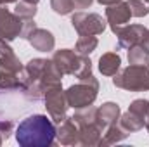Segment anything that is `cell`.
<instances>
[{
	"instance_id": "obj_27",
	"label": "cell",
	"mask_w": 149,
	"mask_h": 147,
	"mask_svg": "<svg viewBox=\"0 0 149 147\" xmlns=\"http://www.w3.org/2000/svg\"><path fill=\"white\" fill-rule=\"evenodd\" d=\"M94 0H73L74 9H88Z\"/></svg>"
},
{
	"instance_id": "obj_7",
	"label": "cell",
	"mask_w": 149,
	"mask_h": 147,
	"mask_svg": "<svg viewBox=\"0 0 149 147\" xmlns=\"http://www.w3.org/2000/svg\"><path fill=\"white\" fill-rule=\"evenodd\" d=\"M43 102H45V107L47 112L50 116L52 121L56 123H63L68 116H66V109L70 107L68 106V101H66V94L63 92V87L61 85H56V87H50L45 95H43Z\"/></svg>"
},
{
	"instance_id": "obj_26",
	"label": "cell",
	"mask_w": 149,
	"mask_h": 147,
	"mask_svg": "<svg viewBox=\"0 0 149 147\" xmlns=\"http://www.w3.org/2000/svg\"><path fill=\"white\" fill-rule=\"evenodd\" d=\"M7 54H14V50L10 49V45H9L5 40L0 38V57H2V55H7Z\"/></svg>"
},
{
	"instance_id": "obj_24",
	"label": "cell",
	"mask_w": 149,
	"mask_h": 147,
	"mask_svg": "<svg viewBox=\"0 0 149 147\" xmlns=\"http://www.w3.org/2000/svg\"><path fill=\"white\" fill-rule=\"evenodd\" d=\"M128 111L134 112V114H137L139 118L146 119V116H148V112H149V101H146V99H137V101H134L130 104Z\"/></svg>"
},
{
	"instance_id": "obj_18",
	"label": "cell",
	"mask_w": 149,
	"mask_h": 147,
	"mask_svg": "<svg viewBox=\"0 0 149 147\" xmlns=\"http://www.w3.org/2000/svg\"><path fill=\"white\" fill-rule=\"evenodd\" d=\"M144 123H146V119L139 118L137 114H134V112H130V111H127L125 114L120 116V125H121L128 133L142 130V128H144Z\"/></svg>"
},
{
	"instance_id": "obj_6",
	"label": "cell",
	"mask_w": 149,
	"mask_h": 147,
	"mask_svg": "<svg viewBox=\"0 0 149 147\" xmlns=\"http://www.w3.org/2000/svg\"><path fill=\"white\" fill-rule=\"evenodd\" d=\"M97 92H99V83L80 81L76 85H71L64 94H66V101L70 107L81 109V107L94 104V101L97 99Z\"/></svg>"
},
{
	"instance_id": "obj_1",
	"label": "cell",
	"mask_w": 149,
	"mask_h": 147,
	"mask_svg": "<svg viewBox=\"0 0 149 147\" xmlns=\"http://www.w3.org/2000/svg\"><path fill=\"white\" fill-rule=\"evenodd\" d=\"M56 126L45 114H31L16 130V140L23 147H50L56 140Z\"/></svg>"
},
{
	"instance_id": "obj_10",
	"label": "cell",
	"mask_w": 149,
	"mask_h": 147,
	"mask_svg": "<svg viewBox=\"0 0 149 147\" xmlns=\"http://www.w3.org/2000/svg\"><path fill=\"white\" fill-rule=\"evenodd\" d=\"M106 17H108V23L111 26L113 31H116L118 28L128 24L130 17H132V12H130V7H128V2H116L113 5H108L106 9Z\"/></svg>"
},
{
	"instance_id": "obj_9",
	"label": "cell",
	"mask_w": 149,
	"mask_h": 147,
	"mask_svg": "<svg viewBox=\"0 0 149 147\" xmlns=\"http://www.w3.org/2000/svg\"><path fill=\"white\" fill-rule=\"evenodd\" d=\"M87 55H80L70 49H63V50H56L52 55V62L56 64V68L61 71L63 74H73L76 76V73L80 71L83 61Z\"/></svg>"
},
{
	"instance_id": "obj_19",
	"label": "cell",
	"mask_w": 149,
	"mask_h": 147,
	"mask_svg": "<svg viewBox=\"0 0 149 147\" xmlns=\"http://www.w3.org/2000/svg\"><path fill=\"white\" fill-rule=\"evenodd\" d=\"M97 47V38L94 35H80L76 45H74V52L80 55H88L90 52H94Z\"/></svg>"
},
{
	"instance_id": "obj_23",
	"label": "cell",
	"mask_w": 149,
	"mask_h": 147,
	"mask_svg": "<svg viewBox=\"0 0 149 147\" xmlns=\"http://www.w3.org/2000/svg\"><path fill=\"white\" fill-rule=\"evenodd\" d=\"M50 7L56 14H61V16L71 14V10L74 9L73 0H50Z\"/></svg>"
},
{
	"instance_id": "obj_16",
	"label": "cell",
	"mask_w": 149,
	"mask_h": 147,
	"mask_svg": "<svg viewBox=\"0 0 149 147\" xmlns=\"http://www.w3.org/2000/svg\"><path fill=\"white\" fill-rule=\"evenodd\" d=\"M128 137V132L120 125V123H114L111 126H108L102 133V139H101V146H111V144H118L121 140H125Z\"/></svg>"
},
{
	"instance_id": "obj_14",
	"label": "cell",
	"mask_w": 149,
	"mask_h": 147,
	"mask_svg": "<svg viewBox=\"0 0 149 147\" xmlns=\"http://www.w3.org/2000/svg\"><path fill=\"white\" fill-rule=\"evenodd\" d=\"M97 118H99V123L104 128L111 126V125H114L120 119V106L114 104V102L102 104L101 107H97Z\"/></svg>"
},
{
	"instance_id": "obj_30",
	"label": "cell",
	"mask_w": 149,
	"mask_h": 147,
	"mask_svg": "<svg viewBox=\"0 0 149 147\" xmlns=\"http://www.w3.org/2000/svg\"><path fill=\"white\" fill-rule=\"evenodd\" d=\"M144 126H146V130H148V133H149V112H148V116H146V123H144Z\"/></svg>"
},
{
	"instance_id": "obj_31",
	"label": "cell",
	"mask_w": 149,
	"mask_h": 147,
	"mask_svg": "<svg viewBox=\"0 0 149 147\" xmlns=\"http://www.w3.org/2000/svg\"><path fill=\"white\" fill-rule=\"evenodd\" d=\"M2 140H3V137H2V135H0V146H2Z\"/></svg>"
},
{
	"instance_id": "obj_15",
	"label": "cell",
	"mask_w": 149,
	"mask_h": 147,
	"mask_svg": "<svg viewBox=\"0 0 149 147\" xmlns=\"http://www.w3.org/2000/svg\"><path fill=\"white\" fill-rule=\"evenodd\" d=\"M121 66V57L116 52H106L99 59V71L104 76H114Z\"/></svg>"
},
{
	"instance_id": "obj_13",
	"label": "cell",
	"mask_w": 149,
	"mask_h": 147,
	"mask_svg": "<svg viewBox=\"0 0 149 147\" xmlns=\"http://www.w3.org/2000/svg\"><path fill=\"white\" fill-rule=\"evenodd\" d=\"M78 128H80V146H101V139L106 128L99 121Z\"/></svg>"
},
{
	"instance_id": "obj_21",
	"label": "cell",
	"mask_w": 149,
	"mask_h": 147,
	"mask_svg": "<svg viewBox=\"0 0 149 147\" xmlns=\"http://www.w3.org/2000/svg\"><path fill=\"white\" fill-rule=\"evenodd\" d=\"M14 12L23 19H33L37 14V3L28 2V0H19V2H16Z\"/></svg>"
},
{
	"instance_id": "obj_8",
	"label": "cell",
	"mask_w": 149,
	"mask_h": 147,
	"mask_svg": "<svg viewBox=\"0 0 149 147\" xmlns=\"http://www.w3.org/2000/svg\"><path fill=\"white\" fill-rule=\"evenodd\" d=\"M71 24L78 35H101L106 30V21L102 16L94 12H76L71 16Z\"/></svg>"
},
{
	"instance_id": "obj_28",
	"label": "cell",
	"mask_w": 149,
	"mask_h": 147,
	"mask_svg": "<svg viewBox=\"0 0 149 147\" xmlns=\"http://www.w3.org/2000/svg\"><path fill=\"white\" fill-rule=\"evenodd\" d=\"M97 2H99L101 5H106V7H108V5H113V3H116V2H120V0H97Z\"/></svg>"
},
{
	"instance_id": "obj_17",
	"label": "cell",
	"mask_w": 149,
	"mask_h": 147,
	"mask_svg": "<svg viewBox=\"0 0 149 147\" xmlns=\"http://www.w3.org/2000/svg\"><path fill=\"white\" fill-rule=\"evenodd\" d=\"M74 123L78 126H85V125H90V123H97L99 118H97V107L94 106H87V107H81V109H76L73 116Z\"/></svg>"
},
{
	"instance_id": "obj_3",
	"label": "cell",
	"mask_w": 149,
	"mask_h": 147,
	"mask_svg": "<svg viewBox=\"0 0 149 147\" xmlns=\"http://www.w3.org/2000/svg\"><path fill=\"white\" fill-rule=\"evenodd\" d=\"M113 83H114V87L128 90V92H144V90H149V68L148 66L130 64L123 71L114 74Z\"/></svg>"
},
{
	"instance_id": "obj_11",
	"label": "cell",
	"mask_w": 149,
	"mask_h": 147,
	"mask_svg": "<svg viewBox=\"0 0 149 147\" xmlns=\"http://www.w3.org/2000/svg\"><path fill=\"white\" fill-rule=\"evenodd\" d=\"M56 137L63 146H80V128L73 118H66L63 123H59Z\"/></svg>"
},
{
	"instance_id": "obj_22",
	"label": "cell",
	"mask_w": 149,
	"mask_h": 147,
	"mask_svg": "<svg viewBox=\"0 0 149 147\" xmlns=\"http://www.w3.org/2000/svg\"><path fill=\"white\" fill-rule=\"evenodd\" d=\"M128 7L134 17H144L149 14V0H128Z\"/></svg>"
},
{
	"instance_id": "obj_25",
	"label": "cell",
	"mask_w": 149,
	"mask_h": 147,
	"mask_svg": "<svg viewBox=\"0 0 149 147\" xmlns=\"http://www.w3.org/2000/svg\"><path fill=\"white\" fill-rule=\"evenodd\" d=\"M10 132H12V123H10V121H3V119H0V135L7 139V137L10 135Z\"/></svg>"
},
{
	"instance_id": "obj_32",
	"label": "cell",
	"mask_w": 149,
	"mask_h": 147,
	"mask_svg": "<svg viewBox=\"0 0 149 147\" xmlns=\"http://www.w3.org/2000/svg\"><path fill=\"white\" fill-rule=\"evenodd\" d=\"M28 2H33V3H37L38 0H28Z\"/></svg>"
},
{
	"instance_id": "obj_20",
	"label": "cell",
	"mask_w": 149,
	"mask_h": 147,
	"mask_svg": "<svg viewBox=\"0 0 149 147\" xmlns=\"http://www.w3.org/2000/svg\"><path fill=\"white\" fill-rule=\"evenodd\" d=\"M128 62L135 66H148L149 64V54L139 45L128 49Z\"/></svg>"
},
{
	"instance_id": "obj_2",
	"label": "cell",
	"mask_w": 149,
	"mask_h": 147,
	"mask_svg": "<svg viewBox=\"0 0 149 147\" xmlns=\"http://www.w3.org/2000/svg\"><path fill=\"white\" fill-rule=\"evenodd\" d=\"M37 28L35 19H23L16 12L0 7V38L12 42L14 38H28V35Z\"/></svg>"
},
{
	"instance_id": "obj_5",
	"label": "cell",
	"mask_w": 149,
	"mask_h": 147,
	"mask_svg": "<svg viewBox=\"0 0 149 147\" xmlns=\"http://www.w3.org/2000/svg\"><path fill=\"white\" fill-rule=\"evenodd\" d=\"M118 37V47L121 49H130V47H142L149 54V30L142 24H125L113 31Z\"/></svg>"
},
{
	"instance_id": "obj_29",
	"label": "cell",
	"mask_w": 149,
	"mask_h": 147,
	"mask_svg": "<svg viewBox=\"0 0 149 147\" xmlns=\"http://www.w3.org/2000/svg\"><path fill=\"white\" fill-rule=\"evenodd\" d=\"M12 2H17V0H0V5H7V3H12Z\"/></svg>"
},
{
	"instance_id": "obj_12",
	"label": "cell",
	"mask_w": 149,
	"mask_h": 147,
	"mask_svg": "<svg viewBox=\"0 0 149 147\" xmlns=\"http://www.w3.org/2000/svg\"><path fill=\"white\" fill-rule=\"evenodd\" d=\"M30 45L38 50V52H50L54 50V45H56V40H54V35L49 31V30H43V28H35L28 38Z\"/></svg>"
},
{
	"instance_id": "obj_4",
	"label": "cell",
	"mask_w": 149,
	"mask_h": 147,
	"mask_svg": "<svg viewBox=\"0 0 149 147\" xmlns=\"http://www.w3.org/2000/svg\"><path fill=\"white\" fill-rule=\"evenodd\" d=\"M23 64L16 54L0 57V90H23Z\"/></svg>"
}]
</instances>
